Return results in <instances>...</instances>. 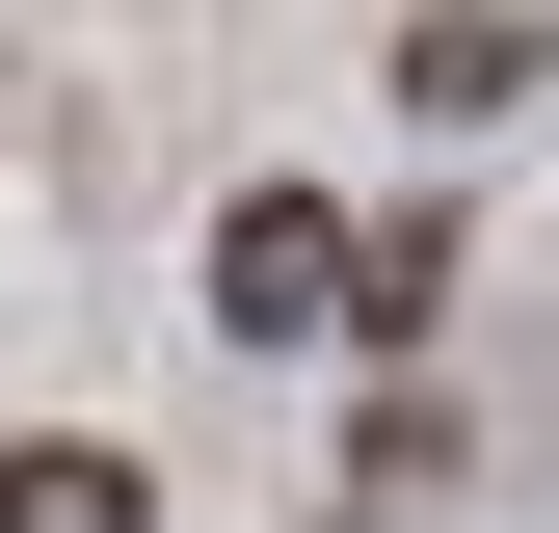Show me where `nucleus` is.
Returning <instances> with one entry per match:
<instances>
[{
  "label": "nucleus",
  "instance_id": "1",
  "mask_svg": "<svg viewBox=\"0 0 559 533\" xmlns=\"http://www.w3.org/2000/svg\"><path fill=\"white\" fill-rule=\"evenodd\" d=\"M346 266H373V240H346L320 187H240V214H214V320H240V347H320Z\"/></svg>",
  "mask_w": 559,
  "mask_h": 533
},
{
  "label": "nucleus",
  "instance_id": "2",
  "mask_svg": "<svg viewBox=\"0 0 559 533\" xmlns=\"http://www.w3.org/2000/svg\"><path fill=\"white\" fill-rule=\"evenodd\" d=\"M400 107H453V133H479V107H533V27H507V0H453V27H400Z\"/></svg>",
  "mask_w": 559,
  "mask_h": 533
},
{
  "label": "nucleus",
  "instance_id": "3",
  "mask_svg": "<svg viewBox=\"0 0 559 533\" xmlns=\"http://www.w3.org/2000/svg\"><path fill=\"white\" fill-rule=\"evenodd\" d=\"M0 533H160V507H133V453L53 427V453H0Z\"/></svg>",
  "mask_w": 559,
  "mask_h": 533
}]
</instances>
